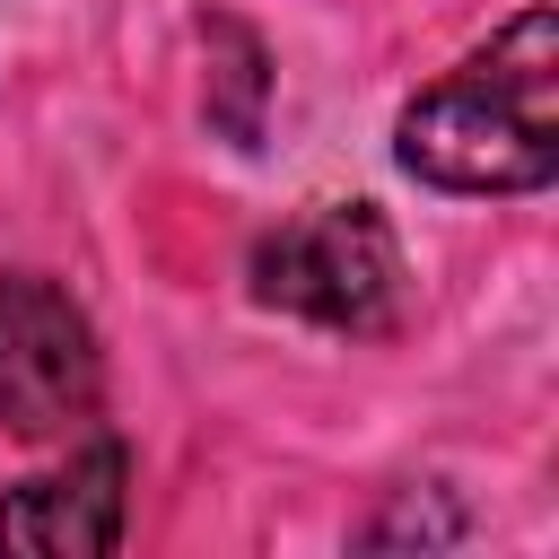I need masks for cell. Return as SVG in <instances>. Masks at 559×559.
<instances>
[{"instance_id":"3957f363","label":"cell","mask_w":559,"mask_h":559,"mask_svg":"<svg viewBox=\"0 0 559 559\" xmlns=\"http://www.w3.org/2000/svg\"><path fill=\"white\" fill-rule=\"evenodd\" d=\"M105 411V349L87 306L44 271H0V428L70 445Z\"/></svg>"},{"instance_id":"277c9868","label":"cell","mask_w":559,"mask_h":559,"mask_svg":"<svg viewBox=\"0 0 559 559\" xmlns=\"http://www.w3.org/2000/svg\"><path fill=\"white\" fill-rule=\"evenodd\" d=\"M131 515V454L122 437H87L61 472H35L0 498V550L35 559H105Z\"/></svg>"},{"instance_id":"6da1fadb","label":"cell","mask_w":559,"mask_h":559,"mask_svg":"<svg viewBox=\"0 0 559 559\" xmlns=\"http://www.w3.org/2000/svg\"><path fill=\"white\" fill-rule=\"evenodd\" d=\"M393 157L437 192H542L559 175V17L524 9L393 122Z\"/></svg>"},{"instance_id":"5b68a950","label":"cell","mask_w":559,"mask_h":559,"mask_svg":"<svg viewBox=\"0 0 559 559\" xmlns=\"http://www.w3.org/2000/svg\"><path fill=\"white\" fill-rule=\"evenodd\" d=\"M201 114L227 148H262V105H271V44L245 17H201Z\"/></svg>"},{"instance_id":"8992f818","label":"cell","mask_w":559,"mask_h":559,"mask_svg":"<svg viewBox=\"0 0 559 559\" xmlns=\"http://www.w3.org/2000/svg\"><path fill=\"white\" fill-rule=\"evenodd\" d=\"M358 542H367V550H411V542H419V550H437V542H463V515H454L437 489H402V498H393Z\"/></svg>"},{"instance_id":"7a4b0ae2","label":"cell","mask_w":559,"mask_h":559,"mask_svg":"<svg viewBox=\"0 0 559 559\" xmlns=\"http://www.w3.org/2000/svg\"><path fill=\"white\" fill-rule=\"evenodd\" d=\"M253 297L297 314V323L349 332V341L393 332V314H402V245H393L376 201H314V210L280 218L253 245Z\"/></svg>"}]
</instances>
